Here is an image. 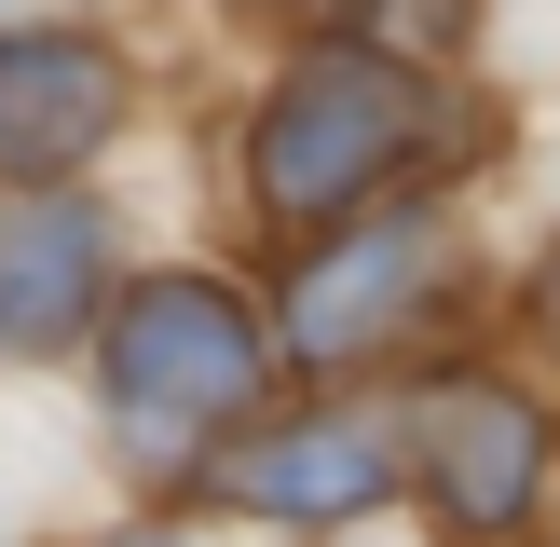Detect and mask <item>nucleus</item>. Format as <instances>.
Instances as JSON below:
<instances>
[{
  "label": "nucleus",
  "instance_id": "nucleus-1",
  "mask_svg": "<svg viewBox=\"0 0 560 547\" xmlns=\"http://www.w3.org/2000/svg\"><path fill=\"white\" fill-rule=\"evenodd\" d=\"M424 137H438V96L397 55L315 42L273 82V109H260V206L273 219H342V206H370L397 164H424Z\"/></svg>",
  "mask_w": 560,
  "mask_h": 547
},
{
  "label": "nucleus",
  "instance_id": "nucleus-2",
  "mask_svg": "<svg viewBox=\"0 0 560 547\" xmlns=\"http://www.w3.org/2000/svg\"><path fill=\"white\" fill-rule=\"evenodd\" d=\"M260 370H273V342H260V315H246L219 274H151V288H124V315H109V410H124L137 452L219 438L260 397Z\"/></svg>",
  "mask_w": 560,
  "mask_h": 547
},
{
  "label": "nucleus",
  "instance_id": "nucleus-3",
  "mask_svg": "<svg viewBox=\"0 0 560 547\" xmlns=\"http://www.w3.org/2000/svg\"><path fill=\"white\" fill-rule=\"evenodd\" d=\"M534 479H547V410L520 383H492V370H452L424 397V492H438V520L452 534H506L534 507Z\"/></svg>",
  "mask_w": 560,
  "mask_h": 547
},
{
  "label": "nucleus",
  "instance_id": "nucleus-4",
  "mask_svg": "<svg viewBox=\"0 0 560 547\" xmlns=\"http://www.w3.org/2000/svg\"><path fill=\"white\" fill-rule=\"evenodd\" d=\"M124 124V55L96 27H0V178L42 191Z\"/></svg>",
  "mask_w": 560,
  "mask_h": 547
},
{
  "label": "nucleus",
  "instance_id": "nucleus-5",
  "mask_svg": "<svg viewBox=\"0 0 560 547\" xmlns=\"http://www.w3.org/2000/svg\"><path fill=\"white\" fill-rule=\"evenodd\" d=\"M424 274H438V233H424V219H355V233H328L315 260H301L288 342L301 356H370V342H397L410 301H424Z\"/></svg>",
  "mask_w": 560,
  "mask_h": 547
},
{
  "label": "nucleus",
  "instance_id": "nucleus-6",
  "mask_svg": "<svg viewBox=\"0 0 560 547\" xmlns=\"http://www.w3.org/2000/svg\"><path fill=\"white\" fill-rule=\"evenodd\" d=\"M219 492L260 520H355L397 492V424H370V410H315V424H260L233 438V465H219Z\"/></svg>",
  "mask_w": 560,
  "mask_h": 547
},
{
  "label": "nucleus",
  "instance_id": "nucleus-7",
  "mask_svg": "<svg viewBox=\"0 0 560 547\" xmlns=\"http://www.w3.org/2000/svg\"><path fill=\"white\" fill-rule=\"evenodd\" d=\"M96 274H109V219L82 191H14L0 206V342L42 356L96 315Z\"/></svg>",
  "mask_w": 560,
  "mask_h": 547
},
{
  "label": "nucleus",
  "instance_id": "nucleus-8",
  "mask_svg": "<svg viewBox=\"0 0 560 547\" xmlns=\"http://www.w3.org/2000/svg\"><path fill=\"white\" fill-rule=\"evenodd\" d=\"M534 301H547V328H560V260H547V288H534Z\"/></svg>",
  "mask_w": 560,
  "mask_h": 547
}]
</instances>
